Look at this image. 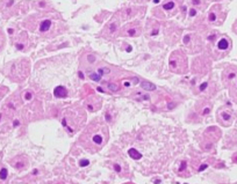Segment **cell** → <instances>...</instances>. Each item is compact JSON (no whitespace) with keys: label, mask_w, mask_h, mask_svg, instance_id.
I'll use <instances>...</instances> for the list:
<instances>
[{"label":"cell","mask_w":237,"mask_h":184,"mask_svg":"<svg viewBox=\"0 0 237 184\" xmlns=\"http://www.w3.org/2000/svg\"><path fill=\"white\" fill-rule=\"evenodd\" d=\"M189 2L193 6H201L202 5V0H189Z\"/></svg>","instance_id":"cell-28"},{"label":"cell","mask_w":237,"mask_h":184,"mask_svg":"<svg viewBox=\"0 0 237 184\" xmlns=\"http://www.w3.org/2000/svg\"><path fill=\"white\" fill-rule=\"evenodd\" d=\"M119 27H120L119 16H113L111 21L105 26L101 35L106 38H112L113 36H115L116 34H119Z\"/></svg>","instance_id":"cell-8"},{"label":"cell","mask_w":237,"mask_h":184,"mask_svg":"<svg viewBox=\"0 0 237 184\" xmlns=\"http://www.w3.org/2000/svg\"><path fill=\"white\" fill-rule=\"evenodd\" d=\"M53 95L58 97V99H62V97H66L68 95V90L64 86H57L55 89H53Z\"/></svg>","instance_id":"cell-15"},{"label":"cell","mask_w":237,"mask_h":184,"mask_svg":"<svg viewBox=\"0 0 237 184\" xmlns=\"http://www.w3.org/2000/svg\"><path fill=\"white\" fill-rule=\"evenodd\" d=\"M12 165L14 168L16 169H23L24 167L27 166V160L26 159H22V157H16L14 160L12 161Z\"/></svg>","instance_id":"cell-16"},{"label":"cell","mask_w":237,"mask_h":184,"mask_svg":"<svg viewBox=\"0 0 237 184\" xmlns=\"http://www.w3.org/2000/svg\"><path fill=\"white\" fill-rule=\"evenodd\" d=\"M141 87L143 88L144 90H146V92H154V90H156V85H154L152 82H149V81H141Z\"/></svg>","instance_id":"cell-19"},{"label":"cell","mask_w":237,"mask_h":184,"mask_svg":"<svg viewBox=\"0 0 237 184\" xmlns=\"http://www.w3.org/2000/svg\"><path fill=\"white\" fill-rule=\"evenodd\" d=\"M134 1H137V2H145V1H149V0H134Z\"/></svg>","instance_id":"cell-38"},{"label":"cell","mask_w":237,"mask_h":184,"mask_svg":"<svg viewBox=\"0 0 237 184\" xmlns=\"http://www.w3.org/2000/svg\"><path fill=\"white\" fill-rule=\"evenodd\" d=\"M218 121L223 126H230L234 122V112L229 108H221L218 111Z\"/></svg>","instance_id":"cell-9"},{"label":"cell","mask_w":237,"mask_h":184,"mask_svg":"<svg viewBox=\"0 0 237 184\" xmlns=\"http://www.w3.org/2000/svg\"><path fill=\"white\" fill-rule=\"evenodd\" d=\"M126 184H133V183H126Z\"/></svg>","instance_id":"cell-40"},{"label":"cell","mask_w":237,"mask_h":184,"mask_svg":"<svg viewBox=\"0 0 237 184\" xmlns=\"http://www.w3.org/2000/svg\"><path fill=\"white\" fill-rule=\"evenodd\" d=\"M128 155L130 156L131 159H134V160H140L141 157H142V154H141L140 152H137V149H135V148H130L128 151Z\"/></svg>","instance_id":"cell-21"},{"label":"cell","mask_w":237,"mask_h":184,"mask_svg":"<svg viewBox=\"0 0 237 184\" xmlns=\"http://www.w3.org/2000/svg\"><path fill=\"white\" fill-rule=\"evenodd\" d=\"M114 169H115L117 173H120V171H121V167L119 165H114Z\"/></svg>","instance_id":"cell-34"},{"label":"cell","mask_w":237,"mask_h":184,"mask_svg":"<svg viewBox=\"0 0 237 184\" xmlns=\"http://www.w3.org/2000/svg\"><path fill=\"white\" fill-rule=\"evenodd\" d=\"M237 80V66H228L222 73V82L226 86H230Z\"/></svg>","instance_id":"cell-10"},{"label":"cell","mask_w":237,"mask_h":184,"mask_svg":"<svg viewBox=\"0 0 237 184\" xmlns=\"http://www.w3.org/2000/svg\"><path fill=\"white\" fill-rule=\"evenodd\" d=\"M106 119H107V122H109V121H111V116H109L108 113L106 115Z\"/></svg>","instance_id":"cell-37"},{"label":"cell","mask_w":237,"mask_h":184,"mask_svg":"<svg viewBox=\"0 0 237 184\" xmlns=\"http://www.w3.org/2000/svg\"><path fill=\"white\" fill-rule=\"evenodd\" d=\"M122 84H123V86L127 87V88H128V87H131V85H133L131 81H129V80H123L122 81Z\"/></svg>","instance_id":"cell-30"},{"label":"cell","mask_w":237,"mask_h":184,"mask_svg":"<svg viewBox=\"0 0 237 184\" xmlns=\"http://www.w3.org/2000/svg\"><path fill=\"white\" fill-rule=\"evenodd\" d=\"M207 86H208V84H207V82H205V84H202V85L200 86V90H201V92H203V90L207 88Z\"/></svg>","instance_id":"cell-32"},{"label":"cell","mask_w":237,"mask_h":184,"mask_svg":"<svg viewBox=\"0 0 237 184\" xmlns=\"http://www.w3.org/2000/svg\"><path fill=\"white\" fill-rule=\"evenodd\" d=\"M27 39H28V37H27L26 33H21L20 36L18 37V39L15 41V47H16L18 50H23V49H26Z\"/></svg>","instance_id":"cell-14"},{"label":"cell","mask_w":237,"mask_h":184,"mask_svg":"<svg viewBox=\"0 0 237 184\" xmlns=\"http://www.w3.org/2000/svg\"><path fill=\"white\" fill-rule=\"evenodd\" d=\"M137 10L136 8L134 7H127V8H123V10L119 13V16H120V19L123 20V21H126V20H130L133 16H135L136 13H137Z\"/></svg>","instance_id":"cell-12"},{"label":"cell","mask_w":237,"mask_h":184,"mask_svg":"<svg viewBox=\"0 0 237 184\" xmlns=\"http://www.w3.org/2000/svg\"><path fill=\"white\" fill-rule=\"evenodd\" d=\"M86 107L87 109H88V111H97L98 109H100V107H101V100L99 99L97 101V102H90L88 100H87V102H86Z\"/></svg>","instance_id":"cell-17"},{"label":"cell","mask_w":237,"mask_h":184,"mask_svg":"<svg viewBox=\"0 0 237 184\" xmlns=\"http://www.w3.org/2000/svg\"><path fill=\"white\" fill-rule=\"evenodd\" d=\"M108 129L102 123H93L80 136V144L87 151L97 152L107 142Z\"/></svg>","instance_id":"cell-1"},{"label":"cell","mask_w":237,"mask_h":184,"mask_svg":"<svg viewBox=\"0 0 237 184\" xmlns=\"http://www.w3.org/2000/svg\"><path fill=\"white\" fill-rule=\"evenodd\" d=\"M53 22L51 19H43L40 21V24H39V31L40 34H42V35H47L49 34L51 30H53Z\"/></svg>","instance_id":"cell-11"},{"label":"cell","mask_w":237,"mask_h":184,"mask_svg":"<svg viewBox=\"0 0 237 184\" xmlns=\"http://www.w3.org/2000/svg\"><path fill=\"white\" fill-rule=\"evenodd\" d=\"M8 177V170L6 167H0V182H5Z\"/></svg>","instance_id":"cell-22"},{"label":"cell","mask_w":237,"mask_h":184,"mask_svg":"<svg viewBox=\"0 0 237 184\" xmlns=\"http://www.w3.org/2000/svg\"><path fill=\"white\" fill-rule=\"evenodd\" d=\"M180 0H164L158 10H155V13L159 18H169L174 15L179 10Z\"/></svg>","instance_id":"cell-4"},{"label":"cell","mask_w":237,"mask_h":184,"mask_svg":"<svg viewBox=\"0 0 237 184\" xmlns=\"http://www.w3.org/2000/svg\"><path fill=\"white\" fill-rule=\"evenodd\" d=\"M236 184H237V183H236Z\"/></svg>","instance_id":"cell-41"},{"label":"cell","mask_w":237,"mask_h":184,"mask_svg":"<svg viewBox=\"0 0 237 184\" xmlns=\"http://www.w3.org/2000/svg\"><path fill=\"white\" fill-rule=\"evenodd\" d=\"M95 60H97V58H95V56L92 55V53H86V55L84 56V58H83V61L86 63L87 65H92V64L95 63Z\"/></svg>","instance_id":"cell-20"},{"label":"cell","mask_w":237,"mask_h":184,"mask_svg":"<svg viewBox=\"0 0 237 184\" xmlns=\"http://www.w3.org/2000/svg\"><path fill=\"white\" fill-rule=\"evenodd\" d=\"M142 34V27L138 21H134L130 23L126 24L123 28L119 30L120 36H125V37H137Z\"/></svg>","instance_id":"cell-7"},{"label":"cell","mask_w":237,"mask_h":184,"mask_svg":"<svg viewBox=\"0 0 237 184\" xmlns=\"http://www.w3.org/2000/svg\"><path fill=\"white\" fill-rule=\"evenodd\" d=\"M234 30H235V33L237 34V21L235 22V24H234Z\"/></svg>","instance_id":"cell-36"},{"label":"cell","mask_w":237,"mask_h":184,"mask_svg":"<svg viewBox=\"0 0 237 184\" xmlns=\"http://www.w3.org/2000/svg\"><path fill=\"white\" fill-rule=\"evenodd\" d=\"M231 39L228 37L227 35H222L216 39L215 47H214V55L216 58H222L226 56L228 52L231 50Z\"/></svg>","instance_id":"cell-5"},{"label":"cell","mask_w":237,"mask_h":184,"mask_svg":"<svg viewBox=\"0 0 237 184\" xmlns=\"http://www.w3.org/2000/svg\"><path fill=\"white\" fill-rule=\"evenodd\" d=\"M208 22L214 26H220L226 19V12L222 10L221 5H214L208 13Z\"/></svg>","instance_id":"cell-6"},{"label":"cell","mask_w":237,"mask_h":184,"mask_svg":"<svg viewBox=\"0 0 237 184\" xmlns=\"http://www.w3.org/2000/svg\"><path fill=\"white\" fill-rule=\"evenodd\" d=\"M4 45H5V36H4V34L0 31V51L2 50Z\"/></svg>","instance_id":"cell-27"},{"label":"cell","mask_w":237,"mask_h":184,"mask_svg":"<svg viewBox=\"0 0 237 184\" xmlns=\"http://www.w3.org/2000/svg\"><path fill=\"white\" fill-rule=\"evenodd\" d=\"M197 12H198V10H195V8H192V10H189V16H195V15H197Z\"/></svg>","instance_id":"cell-31"},{"label":"cell","mask_w":237,"mask_h":184,"mask_svg":"<svg viewBox=\"0 0 237 184\" xmlns=\"http://www.w3.org/2000/svg\"><path fill=\"white\" fill-rule=\"evenodd\" d=\"M98 73L101 76H107V74L111 73V68H109V67H99V68H98Z\"/></svg>","instance_id":"cell-23"},{"label":"cell","mask_w":237,"mask_h":184,"mask_svg":"<svg viewBox=\"0 0 237 184\" xmlns=\"http://www.w3.org/2000/svg\"><path fill=\"white\" fill-rule=\"evenodd\" d=\"M10 76L15 81L24 80L29 73V63L28 60H18L14 61L10 67Z\"/></svg>","instance_id":"cell-3"},{"label":"cell","mask_w":237,"mask_h":184,"mask_svg":"<svg viewBox=\"0 0 237 184\" xmlns=\"http://www.w3.org/2000/svg\"><path fill=\"white\" fill-rule=\"evenodd\" d=\"M107 88L111 90V92H113V93H116V92H119V89H120L119 85H116V84H108Z\"/></svg>","instance_id":"cell-24"},{"label":"cell","mask_w":237,"mask_h":184,"mask_svg":"<svg viewBox=\"0 0 237 184\" xmlns=\"http://www.w3.org/2000/svg\"><path fill=\"white\" fill-rule=\"evenodd\" d=\"M229 87H230V88H229L230 97H231V100L235 102V103H237V80L234 81Z\"/></svg>","instance_id":"cell-18"},{"label":"cell","mask_w":237,"mask_h":184,"mask_svg":"<svg viewBox=\"0 0 237 184\" xmlns=\"http://www.w3.org/2000/svg\"><path fill=\"white\" fill-rule=\"evenodd\" d=\"M209 111H210V108H206V109H203L202 115H208Z\"/></svg>","instance_id":"cell-33"},{"label":"cell","mask_w":237,"mask_h":184,"mask_svg":"<svg viewBox=\"0 0 237 184\" xmlns=\"http://www.w3.org/2000/svg\"><path fill=\"white\" fill-rule=\"evenodd\" d=\"M88 165H90V161L86 160V159H84V160H82L79 162V166H80V167H87Z\"/></svg>","instance_id":"cell-29"},{"label":"cell","mask_w":237,"mask_h":184,"mask_svg":"<svg viewBox=\"0 0 237 184\" xmlns=\"http://www.w3.org/2000/svg\"><path fill=\"white\" fill-rule=\"evenodd\" d=\"M90 78L94 81H100L101 80V76H100L99 73L97 74V73H92V72H91V73H90Z\"/></svg>","instance_id":"cell-25"},{"label":"cell","mask_w":237,"mask_h":184,"mask_svg":"<svg viewBox=\"0 0 237 184\" xmlns=\"http://www.w3.org/2000/svg\"><path fill=\"white\" fill-rule=\"evenodd\" d=\"M169 66L170 70L174 73H178V74H184L187 72V58L184 52L179 51H174L171 53L169 60Z\"/></svg>","instance_id":"cell-2"},{"label":"cell","mask_w":237,"mask_h":184,"mask_svg":"<svg viewBox=\"0 0 237 184\" xmlns=\"http://www.w3.org/2000/svg\"><path fill=\"white\" fill-rule=\"evenodd\" d=\"M1 116H2V115H1V113H0V119H1Z\"/></svg>","instance_id":"cell-39"},{"label":"cell","mask_w":237,"mask_h":184,"mask_svg":"<svg viewBox=\"0 0 237 184\" xmlns=\"http://www.w3.org/2000/svg\"><path fill=\"white\" fill-rule=\"evenodd\" d=\"M207 167H208V165H206V163H205V165H202L201 167H200V168H199V171H202V170H205L206 168H207Z\"/></svg>","instance_id":"cell-35"},{"label":"cell","mask_w":237,"mask_h":184,"mask_svg":"<svg viewBox=\"0 0 237 184\" xmlns=\"http://www.w3.org/2000/svg\"><path fill=\"white\" fill-rule=\"evenodd\" d=\"M146 33L151 37H155L159 33V23L155 21H149V24L146 26Z\"/></svg>","instance_id":"cell-13"},{"label":"cell","mask_w":237,"mask_h":184,"mask_svg":"<svg viewBox=\"0 0 237 184\" xmlns=\"http://www.w3.org/2000/svg\"><path fill=\"white\" fill-rule=\"evenodd\" d=\"M23 99H24V101H30V100L33 99V93H32L30 90H28V92H24L23 93Z\"/></svg>","instance_id":"cell-26"}]
</instances>
